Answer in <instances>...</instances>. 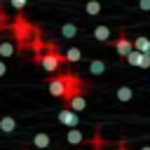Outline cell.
<instances>
[{
	"label": "cell",
	"instance_id": "16",
	"mask_svg": "<svg viewBox=\"0 0 150 150\" xmlns=\"http://www.w3.org/2000/svg\"><path fill=\"white\" fill-rule=\"evenodd\" d=\"M124 61H127L129 66H138V61H141V52H138V49H131V52L124 56Z\"/></svg>",
	"mask_w": 150,
	"mask_h": 150
},
{
	"label": "cell",
	"instance_id": "3",
	"mask_svg": "<svg viewBox=\"0 0 150 150\" xmlns=\"http://www.w3.org/2000/svg\"><path fill=\"white\" fill-rule=\"evenodd\" d=\"M110 45L115 47V52H117V54H120L122 59H124V56H127V54H129V52L134 49V42H131V40H129V38L124 35V33H120V35H117V38H115V40H112Z\"/></svg>",
	"mask_w": 150,
	"mask_h": 150
},
{
	"label": "cell",
	"instance_id": "17",
	"mask_svg": "<svg viewBox=\"0 0 150 150\" xmlns=\"http://www.w3.org/2000/svg\"><path fill=\"white\" fill-rule=\"evenodd\" d=\"M115 94H117V98H120V101H131V96H134V91H131L129 87H120Z\"/></svg>",
	"mask_w": 150,
	"mask_h": 150
},
{
	"label": "cell",
	"instance_id": "13",
	"mask_svg": "<svg viewBox=\"0 0 150 150\" xmlns=\"http://www.w3.org/2000/svg\"><path fill=\"white\" fill-rule=\"evenodd\" d=\"M61 35H63L66 40H73V38L77 35V26H75V23H63V26H61Z\"/></svg>",
	"mask_w": 150,
	"mask_h": 150
},
{
	"label": "cell",
	"instance_id": "8",
	"mask_svg": "<svg viewBox=\"0 0 150 150\" xmlns=\"http://www.w3.org/2000/svg\"><path fill=\"white\" fill-rule=\"evenodd\" d=\"M134 42V49H138L141 54H150V38H145V35H138L136 40H131Z\"/></svg>",
	"mask_w": 150,
	"mask_h": 150
},
{
	"label": "cell",
	"instance_id": "5",
	"mask_svg": "<svg viewBox=\"0 0 150 150\" xmlns=\"http://www.w3.org/2000/svg\"><path fill=\"white\" fill-rule=\"evenodd\" d=\"M66 108H70V110H75V112L84 110V108H87V98H84V94H75V96H70V98L66 101Z\"/></svg>",
	"mask_w": 150,
	"mask_h": 150
},
{
	"label": "cell",
	"instance_id": "12",
	"mask_svg": "<svg viewBox=\"0 0 150 150\" xmlns=\"http://www.w3.org/2000/svg\"><path fill=\"white\" fill-rule=\"evenodd\" d=\"M66 63H77L80 59H82V52L77 49V47H70V49H66Z\"/></svg>",
	"mask_w": 150,
	"mask_h": 150
},
{
	"label": "cell",
	"instance_id": "15",
	"mask_svg": "<svg viewBox=\"0 0 150 150\" xmlns=\"http://www.w3.org/2000/svg\"><path fill=\"white\" fill-rule=\"evenodd\" d=\"M89 70H91V75H101V73L105 70V63H103L101 59H94V61L89 63Z\"/></svg>",
	"mask_w": 150,
	"mask_h": 150
},
{
	"label": "cell",
	"instance_id": "7",
	"mask_svg": "<svg viewBox=\"0 0 150 150\" xmlns=\"http://www.w3.org/2000/svg\"><path fill=\"white\" fill-rule=\"evenodd\" d=\"M66 141H68L70 145H80V143H84V134H82L77 127H70V131L66 134Z\"/></svg>",
	"mask_w": 150,
	"mask_h": 150
},
{
	"label": "cell",
	"instance_id": "21",
	"mask_svg": "<svg viewBox=\"0 0 150 150\" xmlns=\"http://www.w3.org/2000/svg\"><path fill=\"white\" fill-rule=\"evenodd\" d=\"M7 73V63H5V59H0V77Z\"/></svg>",
	"mask_w": 150,
	"mask_h": 150
},
{
	"label": "cell",
	"instance_id": "14",
	"mask_svg": "<svg viewBox=\"0 0 150 150\" xmlns=\"http://www.w3.org/2000/svg\"><path fill=\"white\" fill-rule=\"evenodd\" d=\"M84 12H87V14H91V16L101 14V2H98V0H89V2L84 5Z\"/></svg>",
	"mask_w": 150,
	"mask_h": 150
},
{
	"label": "cell",
	"instance_id": "22",
	"mask_svg": "<svg viewBox=\"0 0 150 150\" xmlns=\"http://www.w3.org/2000/svg\"><path fill=\"white\" fill-rule=\"evenodd\" d=\"M117 150H129V148H127L124 143H120V145H117Z\"/></svg>",
	"mask_w": 150,
	"mask_h": 150
},
{
	"label": "cell",
	"instance_id": "10",
	"mask_svg": "<svg viewBox=\"0 0 150 150\" xmlns=\"http://www.w3.org/2000/svg\"><path fill=\"white\" fill-rule=\"evenodd\" d=\"M14 52H16V47L9 40H2L0 42V59H9V56H14Z\"/></svg>",
	"mask_w": 150,
	"mask_h": 150
},
{
	"label": "cell",
	"instance_id": "18",
	"mask_svg": "<svg viewBox=\"0 0 150 150\" xmlns=\"http://www.w3.org/2000/svg\"><path fill=\"white\" fill-rule=\"evenodd\" d=\"M9 5H12V7L16 9V12H21V9H23V7L28 5V0H9Z\"/></svg>",
	"mask_w": 150,
	"mask_h": 150
},
{
	"label": "cell",
	"instance_id": "9",
	"mask_svg": "<svg viewBox=\"0 0 150 150\" xmlns=\"http://www.w3.org/2000/svg\"><path fill=\"white\" fill-rule=\"evenodd\" d=\"M91 35L98 40V42H110V28L108 26H96L91 30Z\"/></svg>",
	"mask_w": 150,
	"mask_h": 150
},
{
	"label": "cell",
	"instance_id": "1",
	"mask_svg": "<svg viewBox=\"0 0 150 150\" xmlns=\"http://www.w3.org/2000/svg\"><path fill=\"white\" fill-rule=\"evenodd\" d=\"M35 61H38L47 73H56V70L66 63V56L56 49V45H47L45 52H40V54L35 56Z\"/></svg>",
	"mask_w": 150,
	"mask_h": 150
},
{
	"label": "cell",
	"instance_id": "4",
	"mask_svg": "<svg viewBox=\"0 0 150 150\" xmlns=\"http://www.w3.org/2000/svg\"><path fill=\"white\" fill-rule=\"evenodd\" d=\"M56 117H59V122L66 124V127H77V124H80V115H77L75 110H70V108H63Z\"/></svg>",
	"mask_w": 150,
	"mask_h": 150
},
{
	"label": "cell",
	"instance_id": "20",
	"mask_svg": "<svg viewBox=\"0 0 150 150\" xmlns=\"http://www.w3.org/2000/svg\"><path fill=\"white\" fill-rule=\"evenodd\" d=\"M138 9H143V12H150V0H138Z\"/></svg>",
	"mask_w": 150,
	"mask_h": 150
},
{
	"label": "cell",
	"instance_id": "19",
	"mask_svg": "<svg viewBox=\"0 0 150 150\" xmlns=\"http://www.w3.org/2000/svg\"><path fill=\"white\" fill-rule=\"evenodd\" d=\"M138 66H141V68H150V54H141Z\"/></svg>",
	"mask_w": 150,
	"mask_h": 150
},
{
	"label": "cell",
	"instance_id": "24",
	"mask_svg": "<svg viewBox=\"0 0 150 150\" xmlns=\"http://www.w3.org/2000/svg\"><path fill=\"white\" fill-rule=\"evenodd\" d=\"M141 150H150V145H145V148H141Z\"/></svg>",
	"mask_w": 150,
	"mask_h": 150
},
{
	"label": "cell",
	"instance_id": "11",
	"mask_svg": "<svg viewBox=\"0 0 150 150\" xmlns=\"http://www.w3.org/2000/svg\"><path fill=\"white\" fill-rule=\"evenodd\" d=\"M14 129H16V120L14 117H2L0 120V131L2 134H12Z\"/></svg>",
	"mask_w": 150,
	"mask_h": 150
},
{
	"label": "cell",
	"instance_id": "6",
	"mask_svg": "<svg viewBox=\"0 0 150 150\" xmlns=\"http://www.w3.org/2000/svg\"><path fill=\"white\" fill-rule=\"evenodd\" d=\"M49 143H52V138H49V134H47V131H38V134L33 136V145H35V148H40V150H47V148H49Z\"/></svg>",
	"mask_w": 150,
	"mask_h": 150
},
{
	"label": "cell",
	"instance_id": "2",
	"mask_svg": "<svg viewBox=\"0 0 150 150\" xmlns=\"http://www.w3.org/2000/svg\"><path fill=\"white\" fill-rule=\"evenodd\" d=\"M9 28H12V33H14V40H16L19 49H26V47H28V42L33 40V38H30L33 28H30V23L23 19V14H21V12L14 16V21L9 23Z\"/></svg>",
	"mask_w": 150,
	"mask_h": 150
},
{
	"label": "cell",
	"instance_id": "23",
	"mask_svg": "<svg viewBox=\"0 0 150 150\" xmlns=\"http://www.w3.org/2000/svg\"><path fill=\"white\" fill-rule=\"evenodd\" d=\"M7 28H9V26H5V23H0V33H2V30H7Z\"/></svg>",
	"mask_w": 150,
	"mask_h": 150
}]
</instances>
